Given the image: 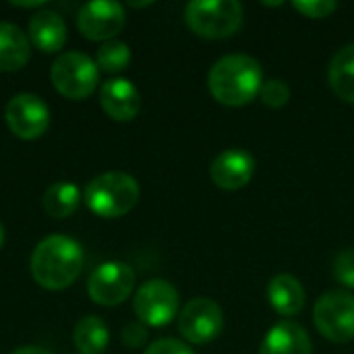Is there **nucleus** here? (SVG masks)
Here are the masks:
<instances>
[{"instance_id": "obj_1", "label": "nucleus", "mask_w": 354, "mask_h": 354, "mask_svg": "<svg viewBox=\"0 0 354 354\" xmlns=\"http://www.w3.org/2000/svg\"><path fill=\"white\" fill-rule=\"evenodd\" d=\"M207 85L216 102L230 108H241L259 95L263 73L253 56L228 54L216 60L209 71Z\"/></svg>"}, {"instance_id": "obj_2", "label": "nucleus", "mask_w": 354, "mask_h": 354, "mask_svg": "<svg viewBox=\"0 0 354 354\" xmlns=\"http://www.w3.org/2000/svg\"><path fill=\"white\" fill-rule=\"evenodd\" d=\"M83 270V251L77 241L54 234L44 239L31 255V276L46 290L68 288Z\"/></svg>"}, {"instance_id": "obj_3", "label": "nucleus", "mask_w": 354, "mask_h": 354, "mask_svg": "<svg viewBox=\"0 0 354 354\" xmlns=\"http://www.w3.org/2000/svg\"><path fill=\"white\" fill-rule=\"evenodd\" d=\"M85 205L100 218H122L139 201V185L127 172H104L87 183Z\"/></svg>"}, {"instance_id": "obj_4", "label": "nucleus", "mask_w": 354, "mask_h": 354, "mask_svg": "<svg viewBox=\"0 0 354 354\" xmlns=\"http://www.w3.org/2000/svg\"><path fill=\"white\" fill-rule=\"evenodd\" d=\"M243 4L236 0H193L185 6L189 29L207 39L234 35L243 25Z\"/></svg>"}, {"instance_id": "obj_5", "label": "nucleus", "mask_w": 354, "mask_h": 354, "mask_svg": "<svg viewBox=\"0 0 354 354\" xmlns=\"http://www.w3.org/2000/svg\"><path fill=\"white\" fill-rule=\"evenodd\" d=\"M50 77L60 95L68 100H85L100 83V68L87 54L64 52L52 62Z\"/></svg>"}, {"instance_id": "obj_6", "label": "nucleus", "mask_w": 354, "mask_h": 354, "mask_svg": "<svg viewBox=\"0 0 354 354\" xmlns=\"http://www.w3.org/2000/svg\"><path fill=\"white\" fill-rule=\"evenodd\" d=\"M317 332L336 344L354 340V295L348 290H330L313 307Z\"/></svg>"}, {"instance_id": "obj_7", "label": "nucleus", "mask_w": 354, "mask_h": 354, "mask_svg": "<svg viewBox=\"0 0 354 354\" xmlns=\"http://www.w3.org/2000/svg\"><path fill=\"white\" fill-rule=\"evenodd\" d=\"M178 307H180L178 290L170 282L160 278L145 282L135 292L133 299V309L139 322L153 328H162L170 324L178 315Z\"/></svg>"}, {"instance_id": "obj_8", "label": "nucleus", "mask_w": 354, "mask_h": 354, "mask_svg": "<svg viewBox=\"0 0 354 354\" xmlns=\"http://www.w3.org/2000/svg\"><path fill=\"white\" fill-rule=\"evenodd\" d=\"M135 288V272L122 261H106L97 266L87 282L89 299L102 307L124 303Z\"/></svg>"}, {"instance_id": "obj_9", "label": "nucleus", "mask_w": 354, "mask_h": 354, "mask_svg": "<svg viewBox=\"0 0 354 354\" xmlns=\"http://www.w3.org/2000/svg\"><path fill=\"white\" fill-rule=\"evenodd\" d=\"M224 313L218 303L205 297L189 301L178 315V332L191 344H207L220 336Z\"/></svg>"}, {"instance_id": "obj_10", "label": "nucleus", "mask_w": 354, "mask_h": 354, "mask_svg": "<svg viewBox=\"0 0 354 354\" xmlns=\"http://www.w3.org/2000/svg\"><path fill=\"white\" fill-rule=\"evenodd\" d=\"M127 15L122 4L112 0H93L81 6L77 15V29L91 41H110L124 27Z\"/></svg>"}, {"instance_id": "obj_11", "label": "nucleus", "mask_w": 354, "mask_h": 354, "mask_svg": "<svg viewBox=\"0 0 354 354\" xmlns=\"http://www.w3.org/2000/svg\"><path fill=\"white\" fill-rule=\"evenodd\" d=\"M6 124L19 139L31 141L46 133L50 124V108L33 93H19L6 104Z\"/></svg>"}, {"instance_id": "obj_12", "label": "nucleus", "mask_w": 354, "mask_h": 354, "mask_svg": "<svg viewBox=\"0 0 354 354\" xmlns=\"http://www.w3.org/2000/svg\"><path fill=\"white\" fill-rule=\"evenodd\" d=\"M209 174L216 187L239 191L251 183L255 174V158L245 149H228L212 162Z\"/></svg>"}, {"instance_id": "obj_13", "label": "nucleus", "mask_w": 354, "mask_h": 354, "mask_svg": "<svg viewBox=\"0 0 354 354\" xmlns=\"http://www.w3.org/2000/svg\"><path fill=\"white\" fill-rule=\"evenodd\" d=\"M100 104L112 120L129 122L141 110V95L129 79H110L100 89Z\"/></svg>"}, {"instance_id": "obj_14", "label": "nucleus", "mask_w": 354, "mask_h": 354, "mask_svg": "<svg viewBox=\"0 0 354 354\" xmlns=\"http://www.w3.org/2000/svg\"><path fill=\"white\" fill-rule=\"evenodd\" d=\"M259 354H313V344L303 326L280 322L266 334Z\"/></svg>"}, {"instance_id": "obj_15", "label": "nucleus", "mask_w": 354, "mask_h": 354, "mask_svg": "<svg viewBox=\"0 0 354 354\" xmlns=\"http://www.w3.org/2000/svg\"><path fill=\"white\" fill-rule=\"evenodd\" d=\"M29 39L37 50H41L46 54L62 50V46L66 41L64 19L58 12L48 10V8L35 12L29 21Z\"/></svg>"}, {"instance_id": "obj_16", "label": "nucleus", "mask_w": 354, "mask_h": 354, "mask_svg": "<svg viewBox=\"0 0 354 354\" xmlns=\"http://www.w3.org/2000/svg\"><path fill=\"white\" fill-rule=\"evenodd\" d=\"M268 301L278 315L292 317L305 309L307 295L303 284L290 274H278L268 284Z\"/></svg>"}, {"instance_id": "obj_17", "label": "nucleus", "mask_w": 354, "mask_h": 354, "mask_svg": "<svg viewBox=\"0 0 354 354\" xmlns=\"http://www.w3.org/2000/svg\"><path fill=\"white\" fill-rule=\"evenodd\" d=\"M31 44L21 27L12 23H0V71H19L29 62Z\"/></svg>"}, {"instance_id": "obj_18", "label": "nucleus", "mask_w": 354, "mask_h": 354, "mask_svg": "<svg viewBox=\"0 0 354 354\" xmlns=\"http://www.w3.org/2000/svg\"><path fill=\"white\" fill-rule=\"evenodd\" d=\"M328 79L334 93L340 100L354 104V44L344 46L334 54L330 62Z\"/></svg>"}, {"instance_id": "obj_19", "label": "nucleus", "mask_w": 354, "mask_h": 354, "mask_svg": "<svg viewBox=\"0 0 354 354\" xmlns=\"http://www.w3.org/2000/svg\"><path fill=\"white\" fill-rule=\"evenodd\" d=\"M73 340L81 354H104L110 342V334L100 317L87 315L75 326Z\"/></svg>"}, {"instance_id": "obj_20", "label": "nucleus", "mask_w": 354, "mask_h": 354, "mask_svg": "<svg viewBox=\"0 0 354 354\" xmlns=\"http://www.w3.org/2000/svg\"><path fill=\"white\" fill-rule=\"evenodd\" d=\"M79 203H81V191L73 183H66V180L54 183L44 193V209L48 216L56 220L73 216Z\"/></svg>"}, {"instance_id": "obj_21", "label": "nucleus", "mask_w": 354, "mask_h": 354, "mask_svg": "<svg viewBox=\"0 0 354 354\" xmlns=\"http://www.w3.org/2000/svg\"><path fill=\"white\" fill-rule=\"evenodd\" d=\"M129 62H131V48L118 39H110L102 44L95 56V64L106 73H120L129 66Z\"/></svg>"}, {"instance_id": "obj_22", "label": "nucleus", "mask_w": 354, "mask_h": 354, "mask_svg": "<svg viewBox=\"0 0 354 354\" xmlns=\"http://www.w3.org/2000/svg\"><path fill=\"white\" fill-rule=\"evenodd\" d=\"M259 97L268 108H282L290 100V87L282 79H270V81H263Z\"/></svg>"}, {"instance_id": "obj_23", "label": "nucleus", "mask_w": 354, "mask_h": 354, "mask_svg": "<svg viewBox=\"0 0 354 354\" xmlns=\"http://www.w3.org/2000/svg\"><path fill=\"white\" fill-rule=\"evenodd\" d=\"M334 278L346 286V288H354V249H346L342 253L336 255L334 261Z\"/></svg>"}, {"instance_id": "obj_24", "label": "nucleus", "mask_w": 354, "mask_h": 354, "mask_svg": "<svg viewBox=\"0 0 354 354\" xmlns=\"http://www.w3.org/2000/svg\"><path fill=\"white\" fill-rule=\"evenodd\" d=\"M292 6L309 19H326L338 8V2H334V0H305V2L299 0V2H292Z\"/></svg>"}, {"instance_id": "obj_25", "label": "nucleus", "mask_w": 354, "mask_h": 354, "mask_svg": "<svg viewBox=\"0 0 354 354\" xmlns=\"http://www.w3.org/2000/svg\"><path fill=\"white\" fill-rule=\"evenodd\" d=\"M147 336H149V332H147L145 324H141V322L127 324L122 330V342L129 348H141L147 342Z\"/></svg>"}, {"instance_id": "obj_26", "label": "nucleus", "mask_w": 354, "mask_h": 354, "mask_svg": "<svg viewBox=\"0 0 354 354\" xmlns=\"http://www.w3.org/2000/svg\"><path fill=\"white\" fill-rule=\"evenodd\" d=\"M143 354H195L185 342L174 340V338H164V340H156L153 344H149Z\"/></svg>"}, {"instance_id": "obj_27", "label": "nucleus", "mask_w": 354, "mask_h": 354, "mask_svg": "<svg viewBox=\"0 0 354 354\" xmlns=\"http://www.w3.org/2000/svg\"><path fill=\"white\" fill-rule=\"evenodd\" d=\"M12 354H52V353H48L46 348H39V346H23V348H17Z\"/></svg>"}, {"instance_id": "obj_28", "label": "nucleus", "mask_w": 354, "mask_h": 354, "mask_svg": "<svg viewBox=\"0 0 354 354\" xmlns=\"http://www.w3.org/2000/svg\"><path fill=\"white\" fill-rule=\"evenodd\" d=\"M12 6H21V8H37V6H44V2H10Z\"/></svg>"}, {"instance_id": "obj_29", "label": "nucleus", "mask_w": 354, "mask_h": 354, "mask_svg": "<svg viewBox=\"0 0 354 354\" xmlns=\"http://www.w3.org/2000/svg\"><path fill=\"white\" fill-rule=\"evenodd\" d=\"M151 2H131V6L133 8H141V6H149Z\"/></svg>"}, {"instance_id": "obj_30", "label": "nucleus", "mask_w": 354, "mask_h": 354, "mask_svg": "<svg viewBox=\"0 0 354 354\" xmlns=\"http://www.w3.org/2000/svg\"><path fill=\"white\" fill-rule=\"evenodd\" d=\"M2 243H4V228H2V224H0V247H2Z\"/></svg>"}]
</instances>
